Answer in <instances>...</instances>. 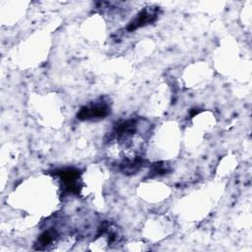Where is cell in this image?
I'll return each instance as SVG.
<instances>
[{
	"label": "cell",
	"instance_id": "6da1fadb",
	"mask_svg": "<svg viewBox=\"0 0 252 252\" xmlns=\"http://www.w3.org/2000/svg\"><path fill=\"white\" fill-rule=\"evenodd\" d=\"M107 112V107L104 103H98L95 102L94 104H91L81 111V117L83 118H97V117H103Z\"/></svg>",
	"mask_w": 252,
	"mask_h": 252
}]
</instances>
